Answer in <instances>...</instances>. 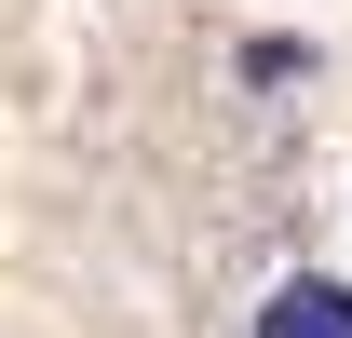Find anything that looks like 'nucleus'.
<instances>
[{"mask_svg": "<svg viewBox=\"0 0 352 338\" xmlns=\"http://www.w3.org/2000/svg\"><path fill=\"white\" fill-rule=\"evenodd\" d=\"M258 338H352V284H325V271H285V284L258 297Z\"/></svg>", "mask_w": 352, "mask_h": 338, "instance_id": "f257e3e1", "label": "nucleus"}]
</instances>
